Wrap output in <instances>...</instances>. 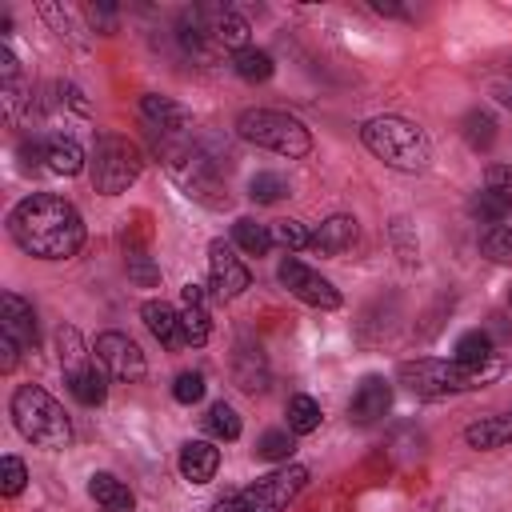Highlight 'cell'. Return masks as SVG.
I'll use <instances>...</instances> for the list:
<instances>
[{
  "instance_id": "obj_27",
  "label": "cell",
  "mask_w": 512,
  "mask_h": 512,
  "mask_svg": "<svg viewBox=\"0 0 512 512\" xmlns=\"http://www.w3.org/2000/svg\"><path fill=\"white\" fill-rule=\"evenodd\" d=\"M460 136L468 140V148L488 152L496 144V116L488 108H468L464 120H460Z\"/></svg>"
},
{
  "instance_id": "obj_4",
  "label": "cell",
  "mask_w": 512,
  "mask_h": 512,
  "mask_svg": "<svg viewBox=\"0 0 512 512\" xmlns=\"http://www.w3.org/2000/svg\"><path fill=\"white\" fill-rule=\"evenodd\" d=\"M8 416L16 424V432L36 444V448H48V452H60L72 444V420L68 412L60 408V400L40 388V384H20L8 400Z\"/></svg>"
},
{
  "instance_id": "obj_18",
  "label": "cell",
  "mask_w": 512,
  "mask_h": 512,
  "mask_svg": "<svg viewBox=\"0 0 512 512\" xmlns=\"http://www.w3.org/2000/svg\"><path fill=\"white\" fill-rule=\"evenodd\" d=\"M356 236H360V224H356V216H344V212H336V216L320 220V228L312 232V248H316L320 256H340V252H348V248L356 244Z\"/></svg>"
},
{
  "instance_id": "obj_31",
  "label": "cell",
  "mask_w": 512,
  "mask_h": 512,
  "mask_svg": "<svg viewBox=\"0 0 512 512\" xmlns=\"http://www.w3.org/2000/svg\"><path fill=\"white\" fill-rule=\"evenodd\" d=\"M292 452H296V432H292V428H268V432L256 440V456H260V460L288 464Z\"/></svg>"
},
{
  "instance_id": "obj_6",
  "label": "cell",
  "mask_w": 512,
  "mask_h": 512,
  "mask_svg": "<svg viewBox=\"0 0 512 512\" xmlns=\"http://www.w3.org/2000/svg\"><path fill=\"white\" fill-rule=\"evenodd\" d=\"M304 484H308V468L288 460V464L264 472L260 480H252L248 488L220 496L212 504V512H284L304 492Z\"/></svg>"
},
{
  "instance_id": "obj_5",
  "label": "cell",
  "mask_w": 512,
  "mask_h": 512,
  "mask_svg": "<svg viewBox=\"0 0 512 512\" xmlns=\"http://www.w3.org/2000/svg\"><path fill=\"white\" fill-rule=\"evenodd\" d=\"M236 136L288 160H304L312 152V132L280 108H244L236 116Z\"/></svg>"
},
{
  "instance_id": "obj_39",
  "label": "cell",
  "mask_w": 512,
  "mask_h": 512,
  "mask_svg": "<svg viewBox=\"0 0 512 512\" xmlns=\"http://www.w3.org/2000/svg\"><path fill=\"white\" fill-rule=\"evenodd\" d=\"M484 184H492V188H512V168H504V164H492Z\"/></svg>"
},
{
  "instance_id": "obj_34",
  "label": "cell",
  "mask_w": 512,
  "mask_h": 512,
  "mask_svg": "<svg viewBox=\"0 0 512 512\" xmlns=\"http://www.w3.org/2000/svg\"><path fill=\"white\" fill-rule=\"evenodd\" d=\"M248 196H252L256 204H276V200L288 196V180H284L280 172H256V176L248 180Z\"/></svg>"
},
{
  "instance_id": "obj_13",
  "label": "cell",
  "mask_w": 512,
  "mask_h": 512,
  "mask_svg": "<svg viewBox=\"0 0 512 512\" xmlns=\"http://www.w3.org/2000/svg\"><path fill=\"white\" fill-rule=\"evenodd\" d=\"M392 408V384L384 376H364L348 400V420L352 424H376Z\"/></svg>"
},
{
  "instance_id": "obj_3",
  "label": "cell",
  "mask_w": 512,
  "mask_h": 512,
  "mask_svg": "<svg viewBox=\"0 0 512 512\" xmlns=\"http://www.w3.org/2000/svg\"><path fill=\"white\" fill-rule=\"evenodd\" d=\"M360 140L364 148L384 160L396 172H424L432 164V140L420 124L404 120V116H372L360 124Z\"/></svg>"
},
{
  "instance_id": "obj_40",
  "label": "cell",
  "mask_w": 512,
  "mask_h": 512,
  "mask_svg": "<svg viewBox=\"0 0 512 512\" xmlns=\"http://www.w3.org/2000/svg\"><path fill=\"white\" fill-rule=\"evenodd\" d=\"M508 304H512V288H508Z\"/></svg>"
},
{
  "instance_id": "obj_38",
  "label": "cell",
  "mask_w": 512,
  "mask_h": 512,
  "mask_svg": "<svg viewBox=\"0 0 512 512\" xmlns=\"http://www.w3.org/2000/svg\"><path fill=\"white\" fill-rule=\"evenodd\" d=\"M204 372H180L176 380H172V396H176V404H196L200 396H204Z\"/></svg>"
},
{
  "instance_id": "obj_14",
  "label": "cell",
  "mask_w": 512,
  "mask_h": 512,
  "mask_svg": "<svg viewBox=\"0 0 512 512\" xmlns=\"http://www.w3.org/2000/svg\"><path fill=\"white\" fill-rule=\"evenodd\" d=\"M140 116L152 124L156 136H184V132L192 128V112H188L180 100L164 96V92H148V96L140 100Z\"/></svg>"
},
{
  "instance_id": "obj_32",
  "label": "cell",
  "mask_w": 512,
  "mask_h": 512,
  "mask_svg": "<svg viewBox=\"0 0 512 512\" xmlns=\"http://www.w3.org/2000/svg\"><path fill=\"white\" fill-rule=\"evenodd\" d=\"M204 432H208L212 440H236V436H240V412H236L228 400H216V404L208 408V416H204Z\"/></svg>"
},
{
  "instance_id": "obj_2",
  "label": "cell",
  "mask_w": 512,
  "mask_h": 512,
  "mask_svg": "<svg viewBox=\"0 0 512 512\" xmlns=\"http://www.w3.org/2000/svg\"><path fill=\"white\" fill-rule=\"evenodd\" d=\"M500 372H504L500 356H492L488 364H460V360H440V356H416V360H404L396 368V380L412 396H420V400H440V396H460V392L484 388Z\"/></svg>"
},
{
  "instance_id": "obj_15",
  "label": "cell",
  "mask_w": 512,
  "mask_h": 512,
  "mask_svg": "<svg viewBox=\"0 0 512 512\" xmlns=\"http://www.w3.org/2000/svg\"><path fill=\"white\" fill-rule=\"evenodd\" d=\"M180 296H184V308H180V328H184V344L200 348V344H208V336H212V316H208V292H204V284L188 280Z\"/></svg>"
},
{
  "instance_id": "obj_12",
  "label": "cell",
  "mask_w": 512,
  "mask_h": 512,
  "mask_svg": "<svg viewBox=\"0 0 512 512\" xmlns=\"http://www.w3.org/2000/svg\"><path fill=\"white\" fill-rule=\"evenodd\" d=\"M0 332H4L20 352H36V344H40L36 308H32L20 292H4V296H0Z\"/></svg>"
},
{
  "instance_id": "obj_9",
  "label": "cell",
  "mask_w": 512,
  "mask_h": 512,
  "mask_svg": "<svg viewBox=\"0 0 512 512\" xmlns=\"http://www.w3.org/2000/svg\"><path fill=\"white\" fill-rule=\"evenodd\" d=\"M92 352L104 364V372L112 380H120V384H136V380L148 376V360H144L140 344L132 336H124V332H100Z\"/></svg>"
},
{
  "instance_id": "obj_23",
  "label": "cell",
  "mask_w": 512,
  "mask_h": 512,
  "mask_svg": "<svg viewBox=\"0 0 512 512\" xmlns=\"http://www.w3.org/2000/svg\"><path fill=\"white\" fill-rule=\"evenodd\" d=\"M468 212H472V220L500 228L508 220V212H512V188H492V184L476 188L472 200H468Z\"/></svg>"
},
{
  "instance_id": "obj_11",
  "label": "cell",
  "mask_w": 512,
  "mask_h": 512,
  "mask_svg": "<svg viewBox=\"0 0 512 512\" xmlns=\"http://www.w3.org/2000/svg\"><path fill=\"white\" fill-rule=\"evenodd\" d=\"M196 12H200V20H204V28H208V40L216 44V52H240V48H248V20L236 12V8H228V4H196Z\"/></svg>"
},
{
  "instance_id": "obj_8",
  "label": "cell",
  "mask_w": 512,
  "mask_h": 512,
  "mask_svg": "<svg viewBox=\"0 0 512 512\" xmlns=\"http://www.w3.org/2000/svg\"><path fill=\"white\" fill-rule=\"evenodd\" d=\"M276 276H280V284L288 288V296H296L300 304L324 308V312L340 308V288H336L328 276H320L312 264H304V260H296V256H284L280 268H276Z\"/></svg>"
},
{
  "instance_id": "obj_30",
  "label": "cell",
  "mask_w": 512,
  "mask_h": 512,
  "mask_svg": "<svg viewBox=\"0 0 512 512\" xmlns=\"http://www.w3.org/2000/svg\"><path fill=\"white\" fill-rule=\"evenodd\" d=\"M284 416H288V428H292L296 436H308V432H316V428H320V420H324L320 404H316L312 396H304V392H296V396L288 400Z\"/></svg>"
},
{
  "instance_id": "obj_28",
  "label": "cell",
  "mask_w": 512,
  "mask_h": 512,
  "mask_svg": "<svg viewBox=\"0 0 512 512\" xmlns=\"http://www.w3.org/2000/svg\"><path fill=\"white\" fill-rule=\"evenodd\" d=\"M232 72L240 76V80H248V84H264V80H272V72H276V64H272V56L264 52V48H240L236 56H232Z\"/></svg>"
},
{
  "instance_id": "obj_21",
  "label": "cell",
  "mask_w": 512,
  "mask_h": 512,
  "mask_svg": "<svg viewBox=\"0 0 512 512\" xmlns=\"http://www.w3.org/2000/svg\"><path fill=\"white\" fill-rule=\"evenodd\" d=\"M88 496L96 500L100 512H132L136 508L132 488L120 476H112V472H92L88 476Z\"/></svg>"
},
{
  "instance_id": "obj_1",
  "label": "cell",
  "mask_w": 512,
  "mask_h": 512,
  "mask_svg": "<svg viewBox=\"0 0 512 512\" xmlns=\"http://www.w3.org/2000/svg\"><path fill=\"white\" fill-rule=\"evenodd\" d=\"M8 232L36 260H72L84 248V216L56 192H32L8 212Z\"/></svg>"
},
{
  "instance_id": "obj_29",
  "label": "cell",
  "mask_w": 512,
  "mask_h": 512,
  "mask_svg": "<svg viewBox=\"0 0 512 512\" xmlns=\"http://www.w3.org/2000/svg\"><path fill=\"white\" fill-rule=\"evenodd\" d=\"M492 356H496V344H492V336L480 332V328L464 332V336L452 344V360H460V364H488Z\"/></svg>"
},
{
  "instance_id": "obj_33",
  "label": "cell",
  "mask_w": 512,
  "mask_h": 512,
  "mask_svg": "<svg viewBox=\"0 0 512 512\" xmlns=\"http://www.w3.org/2000/svg\"><path fill=\"white\" fill-rule=\"evenodd\" d=\"M124 268H128V280L140 284V288H156V284H160V264H156L144 248H128Z\"/></svg>"
},
{
  "instance_id": "obj_22",
  "label": "cell",
  "mask_w": 512,
  "mask_h": 512,
  "mask_svg": "<svg viewBox=\"0 0 512 512\" xmlns=\"http://www.w3.org/2000/svg\"><path fill=\"white\" fill-rule=\"evenodd\" d=\"M44 168L56 176H76L84 168V148L64 132H48L44 136Z\"/></svg>"
},
{
  "instance_id": "obj_17",
  "label": "cell",
  "mask_w": 512,
  "mask_h": 512,
  "mask_svg": "<svg viewBox=\"0 0 512 512\" xmlns=\"http://www.w3.org/2000/svg\"><path fill=\"white\" fill-rule=\"evenodd\" d=\"M464 444L476 448V452H496V448H508L512 444V408L508 412H496V416H480L464 428Z\"/></svg>"
},
{
  "instance_id": "obj_19",
  "label": "cell",
  "mask_w": 512,
  "mask_h": 512,
  "mask_svg": "<svg viewBox=\"0 0 512 512\" xmlns=\"http://www.w3.org/2000/svg\"><path fill=\"white\" fill-rule=\"evenodd\" d=\"M140 320H144V328L168 348V352H176L180 344H184V328H180V312L168 304V300H144V308H140Z\"/></svg>"
},
{
  "instance_id": "obj_35",
  "label": "cell",
  "mask_w": 512,
  "mask_h": 512,
  "mask_svg": "<svg viewBox=\"0 0 512 512\" xmlns=\"http://www.w3.org/2000/svg\"><path fill=\"white\" fill-rule=\"evenodd\" d=\"M272 240L288 252H300V248H312V232L300 224V220H276L272 224Z\"/></svg>"
},
{
  "instance_id": "obj_24",
  "label": "cell",
  "mask_w": 512,
  "mask_h": 512,
  "mask_svg": "<svg viewBox=\"0 0 512 512\" xmlns=\"http://www.w3.org/2000/svg\"><path fill=\"white\" fill-rule=\"evenodd\" d=\"M68 380V392L80 400V404H88V408H96V404H104L108 400V372H104V364L100 360H92V364H84L80 372H72V376H64Z\"/></svg>"
},
{
  "instance_id": "obj_26",
  "label": "cell",
  "mask_w": 512,
  "mask_h": 512,
  "mask_svg": "<svg viewBox=\"0 0 512 512\" xmlns=\"http://www.w3.org/2000/svg\"><path fill=\"white\" fill-rule=\"evenodd\" d=\"M232 240H236V248L240 252H248V256H268L272 252V224H260V220H252V216H240L236 224H232Z\"/></svg>"
},
{
  "instance_id": "obj_16",
  "label": "cell",
  "mask_w": 512,
  "mask_h": 512,
  "mask_svg": "<svg viewBox=\"0 0 512 512\" xmlns=\"http://www.w3.org/2000/svg\"><path fill=\"white\" fill-rule=\"evenodd\" d=\"M232 380H236V388L248 392V396H256V392L268 388L272 372H268V356H264L260 344H248V340L236 344V352H232Z\"/></svg>"
},
{
  "instance_id": "obj_36",
  "label": "cell",
  "mask_w": 512,
  "mask_h": 512,
  "mask_svg": "<svg viewBox=\"0 0 512 512\" xmlns=\"http://www.w3.org/2000/svg\"><path fill=\"white\" fill-rule=\"evenodd\" d=\"M480 252L488 256V260H496V264H512V228H488L484 236H480Z\"/></svg>"
},
{
  "instance_id": "obj_25",
  "label": "cell",
  "mask_w": 512,
  "mask_h": 512,
  "mask_svg": "<svg viewBox=\"0 0 512 512\" xmlns=\"http://www.w3.org/2000/svg\"><path fill=\"white\" fill-rule=\"evenodd\" d=\"M56 356H60L64 376H72V372H80L84 364H92V360H96V356H92V348L84 344V336H80L72 324H60V328H56Z\"/></svg>"
},
{
  "instance_id": "obj_10",
  "label": "cell",
  "mask_w": 512,
  "mask_h": 512,
  "mask_svg": "<svg viewBox=\"0 0 512 512\" xmlns=\"http://www.w3.org/2000/svg\"><path fill=\"white\" fill-rule=\"evenodd\" d=\"M252 284V272L240 256H232V244L212 240L208 244V288L216 300H236Z\"/></svg>"
},
{
  "instance_id": "obj_7",
  "label": "cell",
  "mask_w": 512,
  "mask_h": 512,
  "mask_svg": "<svg viewBox=\"0 0 512 512\" xmlns=\"http://www.w3.org/2000/svg\"><path fill=\"white\" fill-rule=\"evenodd\" d=\"M144 172V152L136 140L120 132H100L92 148V188L100 196H120L128 192Z\"/></svg>"
},
{
  "instance_id": "obj_37",
  "label": "cell",
  "mask_w": 512,
  "mask_h": 512,
  "mask_svg": "<svg viewBox=\"0 0 512 512\" xmlns=\"http://www.w3.org/2000/svg\"><path fill=\"white\" fill-rule=\"evenodd\" d=\"M24 480H28V468L20 456H4L0 460V492L4 496H20L24 492Z\"/></svg>"
},
{
  "instance_id": "obj_20",
  "label": "cell",
  "mask_w": 512,
  "mask_h": 512,
  "mask_svg": "<svg viewBox=\"0 0 512 512\" xmlns=\"http://www.w3.org/2000/svg\"><path fill=\"white\" fill-rule=\"evenodd\" d=\"M176 464H180V476L188 484H208L216 476V468H220V448L212 440H188V444H180V460Z\"/></svg>"
}]
</instances>
